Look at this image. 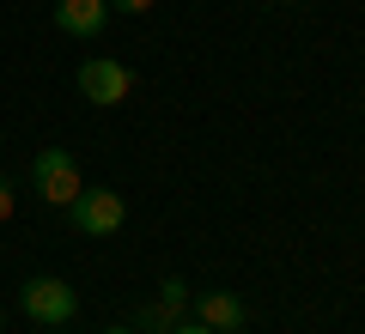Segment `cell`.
<instances>
[{
    "label": "cell",
    "mask_w": 365,
    "mask_h": 334,
    "mask_svg": "<svg viewBox=\"0 0 365 334\" xmlns=\"http://www.w3.org/2000/svg\"><path fill=\"white\" fill-rule=\"evenodd\" d=\"M104 19H110V0H61V6H55L61 37H79V43L104 37Z\"/></svg>",
    "instance_id": "cell-6"
},
{
    "label": "cell",
    "mask_w": 365,
    "mask_h": 334,
    "mask_svg": "<svg viewBox=\"0 0 365 334\" xmlns=\"http://www.w3.org/2000/svg\"><path fill=\"white\" fill-rule=\"evenodd\" d=\"M189 304H195V322L213 328V334H244V322H250V310H244L237 292H201V298H189Z\"/></svg>",
    "instance_id": "cell-5"
},
{
    "label": "cell",
    "mask_w": 365,
    "mask_h": 334,
    "mask_svg": "<svg viewBox=\"0 0 365 334\" xmlns=\"http://www.w3.org/2000/svg\"><path fill=\"white\" fill-rule=\"evenodd\" d=\"M49 334H67V328H49Z\"/></svg>",
    "instance_id": "cell-14"
},
{
    "label": "cell",
    "mask_w": 365,
    "mask_h": 334,
    "mask_svg": "<svg viewBox=\"0 0 365 334\" xmlns=\"http://www.w3.org/2000/svg\"><path fill=\"white\" fill-rule=\"evenodd\" d=\"M6 219H13V182L0 177V225H6Z\"/></svg>",
    "instance_id": "cell-9"
},
{
    "label": "cell",
    "mask_w": 365,
    "mask_h": 334,
    "mask_svg": "<svg viewBox=\"0 0 365 334\" xmlns=\"http://www.w3.org/2000/svg\"><path fill=\"white\" fill-rule=\"evenodd\" d=\"M19 310H25L31 322H43V328H67L79 310V292L67 280H49V273H37V280L19 286Z\"/></svg>",
    "instance_id": "cell-1"
},
{
    "label": "cell",
    "mask_w": 365,
    "mask_h": 334,
    "mask_svg": "<svg viewBox=\"0 0 365 334\" xmlns=\"http://www.w3.org/2000/svg\"><path fill=\"white\" fill-rule=\"evenodd\" d=\"M31 182H37V194L49 207H67L86 182H79V158L67 152V146H49V152H37V165H31Z\"/></svg>",
    "instance_id": "cell-3"
},
{
    "label": "cell",
    "mask_w": 365,
    "mask_h": 334,
    "mask_svg": "<svg viewBox=\"0 0 365 334\" xmlns=\"http://www.w3.org/2000/svg\"><path fill=\"white\" fill-rule=\"evenodd\" d=\"M177 316H182V310L158 298V304H146V310H140V328H134V334H170V328H177Z\"/></svg>",
    "instance_id": "cell-7"
},
{
    "label": "cell",
    "mask_w": 365,
    "mask_h": 334,
    "mask_svg": "<svg viewBox=\"0 0 365 334\" xmlns=\"http://www.w3.org/2000/svg\"><path fill=\"white\" fill-rule=\"evenodd\" d=\"M134 91V73L122 61H110V55H91L86 67H79V98L98 103V110H116V103H128Z\"/></svg>",
    "instance_id": "cell-4"
},
{
    "label": "cell",
    "mask_w": 365,
    "mask_h": 334,
    "mask_svg": "<svg viewBox=\"0 0 365 334\" xmlns=\"http://www.w3.org/2000/svg\"><path fill=\"white\" fill-rule=\"evenodd\" d=\"M170 334H213V328H201V322H177Z\"/></svg>",
    "instance_id": "cell-11"
},
{
    "label": "cell",
    "mask_w": 365,
    "mask_h": 334,
    "mask_svg": "<svg viewBox=\"0 0 365 334\" xmlns=\"http://www.w3.org/2000/svg\"><path fill=\"white\" fill-rule=\"evenodd\" d=\"M104 334H134V328H104Z\"/></svg>",
    "instance_id": "cell-12"
},
{
    "label": "cell",
    "mask_w": 365,
    "mask_h": 334,
    "mask_svg": "<svg viewBox=\"0 0 365 334\" xmlns=\"http://www.w3.org/2000/svg\"><path fill=\"white\" fill-rule=\"evenodd\" d=\"M110 6H116V13H146L153 0H110Z\"/></svg>",
    "instance_id": "cell-10"
},
{
    "label": "cell",
    "mask_w": 365,
    "mask_h": 334,
    "mask_svg": "<svg viewBox=\"0 0 365 334\" xmlns=\"http://www.w3.org/2000/svg\"><path fill=\"white\" fill-rule=\"evenodd\" d=\"M158 298H165V304H177V310H189V298H195V292H189L182 280H165V286H158Z\"/></svg>",
    "instance_id": "cell-8"
},
{
    "label": "cell",
    "mask_w": 365,
    "mask_h": 334,
    "mask_svg": "<svg viewBox=\"0 0 365 334\" xmlns=\"http://www.w3.org/2000/svg\"><path fill=\"white\" fill-rule=\"evenodd\" d=\"M67 219H73V231H86V237H110V231H122L128 201H122L116 189H79L73 201H67Z\"/></svg>",
    "instance_id": "cell-2"
},
{
    "label": "cell",
    "mask_w": 365,
    "mask_h": 334,
    "mask_svg": "<svg viewBox=\"0 0 365 334\" xmlns=\"http://www.w3.org/2000/svg\"><path fill=\"white\" fill-rule=\"evenodd\" d=\"M0 328H6V310H0Z\"/></svg>",
    "instance_id": "cell-13"
}]
</instances>
